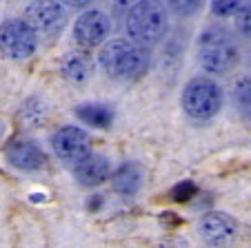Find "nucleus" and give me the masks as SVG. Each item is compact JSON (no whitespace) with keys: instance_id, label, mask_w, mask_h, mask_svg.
I'll use <instances>...</instances> for the list:
<instances>
[{"instance_id":"nucleus-20","label":"nucleus","mask_w":251,"mask_h":248,"mask_svg":"<svg viewBox=\"0 0 251 248\" xmlns=\"http://www.w3.org/2000/svg\"><path fill=\"white\" fill-rule=\"evenodd\" d=\"M162 224H169V226H178V224H180V217H178V215H176V213H162Z\"/></svg>"},{"instance_id":"nucleus-9","label":"nucleus","mask_w":251,"mask_h":248,"mask_svg":"<svg viewBox=\"0 0 251 248\" xmlns=\"http://www.w3.org/2000/svg\"><path fill=\"white\" fill-rule=\"evenodd\" d=\"M200 235L211 248H227L236 239L238 226L227 213L213 211L200 220Z\"/></svg>"},{"instance_id":"nucleus-16","label":"nucleus","mask_w":251,"mask_h":248,"mask_svg":"<svg viewBox=\"0 0 251 248\" xmlns=\"http://www.w3.org/2000/svg\"><path fill=\"white\" fill-rule=\"evenodd\" d=\"M196 193H198V186L187 180V182L176 184V186L171 188V200L174 202H189V200H194Z\"/></svg>"},{"instance_id":"nucleus-7","label":"nucleus","mask_w":251,"mask_h":248,"mask_svg":"<svg viewBox=\"0 0 251 248\" xmlns=\"http://www.w3.org/2000/svg\"><path fill=\"white\" fill-rule=\"evenodd\" d=\"M51 146L62 162L76 164V166L89 158V137L82 129L76 127H62L58 133H53Z\"/></svg>"},{"instance_id":"nucleus-8","label":"nucleus","mask_w":251,"mask_h":248,"mask_svg":"<svg viewBox=\"0 0 251 248\" xmlns=\"http://www.w3.org/2000/svg\"><path fill=\"white\" fill-rule=\"evenodd\" d=\"M107 33H109V18L96 9L85 11L74 24V40L85 49L98 47L102 40H107Z\"/></svg>"},{"instance_id":"nucleus-18","label":"nucleus","mask_w":251,"mask_h":248,"mask_svg":"<svg viewBox=\"0 0 251 248\" xmlns=\"http://www.w3.org/2000/svg\"><path fill=\"white\" fill-rule=\"evenodd\" d=\"M213 14L216 16H227V14H233L238 9H240V2H233V0H223V2H213Z\"/></svg>"},{"instance_id":"nucleus-19","label":"nucleus","mask_w":251,"mask_h":248,"mask_svg":"<svg viewBox=\"0 0 251 248\" xmlns=\"http://www.w3.org/2000/svg\"><path fill=\"white\" fill-rule=\"evenodd\" d=\"M200 2H171V7H174V11H178V14H191V11L198 9Z\"/></svg>"},{"instance_id":"nucleus-11","label":"nucleus","mask_w":251,"mask_h":248,"mask_svg":"<svg viewBox=\"0 0 251 248\" xmlns=\"http://www.w3.org/2000/svg\"><path fill=\"white\" fill-rule=\"evenodd\" d=\"M111 166L104 155H89L85 162L76 166V180L82 186H100L109 180Z\"/></svg>"},{"instance_id":"nucleus-3","label":"nucleus","mask_w":251,"mask_h":248,"mask_svg":"<svg viewBox=\"0 0 251 248\" xmlns=\"http://www.w3.org/2000/svg\"><path fill=\"white\" fill-rule=\"evenodd\" d=\"M129 38L140 47H151L167 33V11L158 2H136L125 16Z\"/></svg>"},{"instance_id":"nucleus-6","label":"nucleus","mask_w":251,"mask_h":248,"mask_svg":"<svg viewBox=\"0 0 251 248\" xmlns=\"http://www.w3.org/2000/svg\"><path fill=\"white\" fill-rule=\"evenodd\" d=\"M67 20V11L58 2H36L25 11V23L36 31V36H56Z\"/></svg>"},{"instance_id":"nucleus-5","label":"nucleus","mask_w":251,"mask_h":248,"mask_svg":"<svg viewBox=\"0 0 251 248\" xmlns=\"http://www.w3.org/2000/svg\"><path fill=\"white\" fill-rule=\"evenodd\" d=\"M38 47V36L25 20H7L0 24V53L11 60H25Z\"/></svg>"},{"instance_id":"nucleus-4","label":"nucleus","mask_w":251,"mask_h":248,"mask_svg":"<svg viewBox=\"0 0 251 248\" xmlns=\"http://www.w3.org/2000/svg\"><path fill=\"white\" fill-rule=\"evenodd\" d=\"M223 107V91L209 78H196L182 91V109L194 120H209Z\"/></svg>"},{"instance_id":"nucleus-15","label":"nucleus","mask_w":251,"mask_h":248,"mask_svg":"<svg viewBox=\"0 0 251 248\" xmlns=\"http://www.w3.org/2000/svg\"><path fill=\"white\" fill-rule=\"evenodd\" d=\"M233 100H236L238 109L247 117H251V78L238 80L236 87H233Z\"/></svg>"},{"instance_id":"nucleus-1","label":"nucleus","mask_w":251,"mask_h":248,"mask_svg":"<svg viewBox=\"0 0 251 248\" xmlns=\"http://www.w3.org/2000/svg\"><path fill=\"white\" fill-rule=\"evenodd\" d=\"M100 65L114 78L131 80L147 71L149 56L133 40L116 38V40H109L102 47V51H100Z\"/></svg>"},{"instance_id":"nucleus-10","label":"nucleus","mask_w":251,"mask_h":248,"mask_svg":"<svg viewBox=\"0 0 251 248\" xmlns=\"http://www.w3.org/2000/svg\"><path fill=\"white\" fill-rule=\"evenodd\" d=\"M7 159L11 166L20 171H40L47 164V155L36 142L31 140H18L7 149Z\"/></svg>"},{"instance_id":"nucleus-13","label":"nucleus","mask_w":251,"mask_h":248,"mask_svg":"<svg viewBox=\"0 0 251 248\" xmlns=\"http://www.w3.org/2000/svg\"><path fill=\"white\" fill-rule=\"evenodd\" d=\"M140 184H142V171H140V166L133 162H127V164H123V166H118V171L114 173L116 193H120V195H125V197L136 195Z\"/></svg>"},{"instance_id":"nucleus-22","label":"nucleus","mask_w":251,"mask_h":248,"mask_svg":"<svg viewBox=\"0 0 251 248\" xmlns=\"http://www.w3.org/2000/svg\"><path fill=\"white\" fill-rule=\"evenodd\" d=\"M249 65H251V56H249Z\"/></svg>"},{"instance_id":"nucleus-14","label":"nucleus","mask_w":251,"mask_h":248,"mask_svg":"<svg viewBox=\"0 0 251 248\" xmlns=\"http://www.w3.org/2000/svg\"><path fill=\"white\" fill-rule=\"evenodd\" d=\"M76 115L85 122L87 127H94V129H109L111 122H114V111L98 102H87L76 107Z\"/></svg>"},{"instance_id":"nucleus-12","label":"nucleus","mask_w":251,"mask_h":248,"mask_svg":"<svg viewBox=\"0 0 251 248\" xmlns=\"http://www.w3.org/2000/svg\"><path fill=\"white\" fill-rule=\"evenodd\" d=\"M60 69L71 82H85L94 71V62L85 51H69L60 62Z\"/></svg>"},{"instance_id":"nucleus-17","label":"nucleus","mask_w":251,"mask_h":248,"mask_svg":"<svg viewBox=\"0 0 251 248\" xmlns=\"http://www.w3.org/2000/svg\"><path fill=\"white\" fill-rule=\"evenodd\" d=\"M236 29L245 38H251V2L240 5V9L236 14Z\"/></svg>"},{"instance_id":"nucleus-2","label":"nucleus","mask_w":251,"mask_h":248,"mask_svg":"<svg viewBox=\"0 0 251 248\" xmlns=\"http://www.w3.org/2000/svg\"><path fill=\"white\" fill-rule=\"evenodd\" d=\"M198 62L209 73H225L238 62L236 38L225 27H209L198 38Z\"/></svg>"},{"instance_id":"nucleus-21","label":"nucleus","mask_w":251,"mask_h":248,"mask_svg":"<svg viewBox=\"0 0 251 248\" xmlns=\"http://www.w3.org/2000/svg\"><path fill=\"white\" fill-rule=\"evenodd\" d=\"M100 200H102V197L96 195V202H89V208H98V206H100Z\"/></svg>"}]
</instances>
